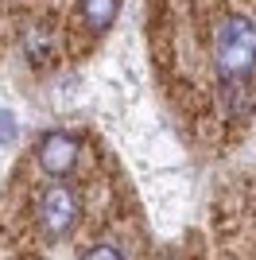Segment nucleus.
I'll return each mask as SVG.
<instances>
[{
	"label": "nucleus",
	"mask_w": 256,
	"mask_h": 260,
	"mask_svg": "<svg viewBox=\"0 0 256 260\" xmlns=\"http://www.w3.org/2000/svg\"><path fill=\"white\" fill-rule=\"evenodd\" d=\"M82 256H120V249H109V245H97V249H85Z\"/></svg>",
	"instance_id": "6"
},
{
	"label": "nucleus",
	"mask_w": 256,
	"mask_h": 260,
	"mask_svg": "<svg viewBox=\"0 0 256 260\" xmlns=\"http://www.w3.org/2000/svg\"><path fill=\"white\" fill-rule=\"evenodd\" d=\"M78 214H82V206H78V194L70 186L54 183L39 194V225H43L47 237H54V241L66 237L78 225Z\"/></svg>",
	"instance_id": "2"
},
{
	"label": "nucleus",
	"mask_w": 256,
	"mask_h": 260,
	"mask_svg": "<svg viewBox=\"0 0 256 260\" xmlns=\"http://www.w3.org/2000/svg\"><path fill=\"white\" fill-rule=\"evenodd\" d=\"M213 58L225 82H248L256 74V23L245 16H225L213 31Z\"/></svg>",
	"instance_id": "1"
},
{
	"label": "nucleus",
	"mask_w": 256,
	"mask_h": 260,
	"mask_svg": "<svg viewBox=\"0 0 256 260\" xmlns=\"http://www.w3.org/2000/svg\"><path fill=\"white\" fill-rule=\"evenodd\" d=\"M117 8H120V0H82V16L93 31H105L117 20Z\"/></svg>",
	"instance_id": "4"
},
{
	"label": "nucleus",
	"mask_w": 256,
	"mask_h": 260,
	"mask_svg": "<svg viewBox=\"0 0 256 260\" xmlns=\"http://www.w3.org/2000/svg\"><path fill=\"white\" fill-rule=\"evenodd\" d=\"M12 140H16V117L0 113V144H12Z\"/></svg>",
	"instance_id": "5"
},
{
	"label": "nucleus",
	"mask_w": 256,
	"mask_h": 260,
	"mask_svg": "<svg viewBox=\"0 0 256 260\" xmlns=\"http://www.w3.org/2000/svg\"><path fill=\"white\" fill-rule=\"evenodd\" d=\"M74 163H78V140H74V136H66V132H51V136H43V144H39V167L47 175H66Z\"/></svg>",
	"instance_id": "3"
}]
</instances>
